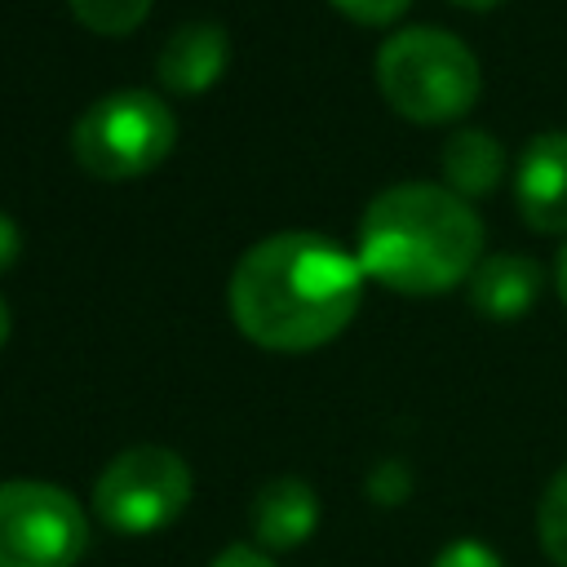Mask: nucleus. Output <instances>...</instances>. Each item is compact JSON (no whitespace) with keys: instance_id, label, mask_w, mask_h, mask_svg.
Instances as JSON below:
<instances>
[{"instance_id":"obj_1","label":"nucleus","mask_w":567,"mask_h":567,"mask_svg":"<svg viewBox=\"0 0 567 567\" xmlns=\"http://www.w3.org/2000/svg\"><path fill=\"white\" fill-rule=\"evenodd\" d=\"M363 270L315 230H279L244 248L230 270V319L266 350L301 354L332 341L359 310Z\"/></svg>"},{"instance_id":"obj_2","label":"nucleus","mask_w":567,"mask_h":567,"mask_svg":"<svg viewBox=\"0 0 567 567\" xmlns=\"http://www.w3.org/2000/svg\"><path fill=\"white\" fill-rule=\"evenodd\" d=\"M483 221L447 186H385L359 221V270L390 292L434 297L465 284L478 266Z\"/></svg>"},{"instance_id":"obj_3","label":"nucleus","mask_w":567,"mask_h":567,"mask_svg":"<svg viewBox=\"0 0 567 567\" xmlns=\"http://www.w3.org/2000/svg\"><path fill=\"white\" fill-rule=\"evenodd\" d=\"M377 84L399 115L416 124H443L461 120L478 102L483 71L470 44L452 31L403 27L377 49Z\"/></svg>"},{"instance_id":"obj_4","label":"nucleus","mask_w":567,"mask_h":567,"mask_svg":"<svg viewBox=\"0 0 567 567\" xmlns=\"http://www.w3.org/2000/svg\"><path fill=\"white\" fill-rule=\"evenodd\" d=\"M177 142L173 111L151 89H120L97 97L71 128L75 164L102 182L151 173Z\"/></svg>"},{"instance_id":"obj_5","label":"nucleus","mask_w":567,"mask_h":567,"mask_svg":"<svg viewBox=\"0 0 567 567\" xmlns=\"http://www.w3.org/2000/svg\"><path fill=\"white\" fill-rule=\"evenodd\" d=\"M190 465L159 443H137L111 456L93 483V509L111 532L146 536L182 518L190 505Z\"/></svg>"},{"instance_id":"obj_6","label":"nucleus","mask_w":567,"mask_h":567,"mask_svg":"<svg viewBox=\"0 0 567 567\" xmlns=\"http://www.w3.org/2000/svg\"><path fill=\"white\" fill-rule=\"evenodd\" d=\"M89 549L80 501L40 478L0 483V567H75Z\"/></svg>"},{"instance_id":"obj_7","label":"nucleus","mask_w":567,"mask_h":567,"mask_svg":"<svg viewBox=\"0 0 567 567\" xmlns=\"http://www.w3.org/2000/svg\"><path fill=\"white\" fill-rule=\"evenodd\" d=\"M514 199L532 230L558 235L567 230V133H536L514 173Z\"/></svg>"},{"instance_id":"obj_8","label":"nucleus","mask_w":567,"mask_h":567,"mask_svg":"<svg viewBox=\"0 0 567 567\" xmlns=\"http://www.w3.org/2000/svg\"><path fill=\"white\" fill-rule=\"evenodd\" d=\"M226 58H230V35L217 22H182L164 40L155 71L173 93H204L226 71Z\"/></svg>"},{"instance_id":"obj_9","label":"nucleus","mask_w":567,"mask_h":567,"mask_svg":"<svg viewBox=\"0 0 567 567\" xmlns=\"http://www.w3.org/2000/svg\"><path fill=\"white\" fill-rule=\"evenodd\" d=\"M540 266L523 252H492L474 266L470 275V306L487 319H518L532 310V301L540 297Z\"/></svg>"},{"instance_id":"obj_10","label":"nucleus","mask_w":567,"mask_h":567,"mask_svg":"<svg viewBox=\"0 0 567 567\" xmlns=\"http://www.w3.org/2000/svg\"><path fill=\"white\" fill-rule=\"evenodd\" d=\"M319 523V501L306 478H270L252 496V536L261 549H292L301 545Z\"/></svg>"},{"instance_id":"obj_11","label":"nucleus","mask_w":567,"mask_h":567,"mask_svg":"<svg viewBox=\"0 0 567 567\" xmlns=\"http://www.w3.org/2000/svg\"><path fill=\"white\" fill-rule=\"evenodd\" d=\"M443 182L447 190H456L461 199L465 195H487L496 190L501 173H505V151L501 142L487 133V128H456L447 142H443Z\"/></svg>"},{"instance_id":"obj_12","label":"nucleus","mask_w":567,"mask_h":567,"mask_svg":"<svg viewBox=\"0 0 567 567\" xmlns=\"http://www.w3.org/2000/svg\"><path fill=\"white\" fill-rule=\"evenodd\" d=\"M536 536H540V549L549 554V563L567 567V465L549 478V487H545V496H540Z\"/></svg>"},{"instance_id":"obj_13","label":"nucleus","mask_w":567,"mask_h":567,"mask_svg":"<svg viewBox=\"0 0 567 567\" xmlns=\"http://www.w3.org/2000/svg\"><path fill=\"white\" fill-rule=\"evenodd\" d=\"M71 9L97 35H128L151 13V0H71Z\"/></svg>"},{"instance_id":"obj_14","label":"nucleus","mask_w":567,"mask_h":567,"mask_svg":"<svg viewBox=\"0 0 567 567\" xmlns=\"http://www.w3.org/2000/svg\"><path fill=\"white\" fill-rule=\"evenodd\" d=\"M434 567H505V563H501V558L492 554V545H483V540H452V545L439 549Z\"/></svg>"},{"instance_id":"obj_15","label":"nucleus","mask_w":567,"mask_h":567,"mask_svg":"<svg viewBox=\"0 0 567 567\" xmlns=\"http://www.w3.org/2000/svg\"><path fill=\"white\" fill-rule=\"evenodd\" d=\"M346 18H354V22H368V27H385V22H394L412 0H332Z\"/></svg>"},{"instance_id":"obj_16","label":"nucleus","mask_w":567,"mask_h":567,"mask_svg":"<svg viewBox=\"0 0 567 567\" xmlns=\"http://www.w3.org/2000/svg\"><path fill=\"white\" fill-rule=\"evenodd\" d=\"M208 567H275V558L266 549H257V545H230Z\"/></svg>"},{"instance_id":"obj_17","label":"nucleus","mask_w":567,"mask_h":567,"mask_svg":"<svg viewBox=\"0 0 567 567\" xmlns=\"http://www.w3.org/2000/svg\"><path fill=\"white\" fill-rule=\"evenodd\" d=\"M18 252H22V230H18V221L0 208V270H9V266L18 261Z\"/></svg>"},{"instance_id":"obj_18","label":"nucleus","mask_w":567,"mask_h":567,"mask_svg":"<svg viewBox=\"0 0 567 567\" xmlns=\"http://www.w3.org/2000/svg\"><path fill=\"white\" fill-rule=\"evenodd\" d=\"M554 279H558V292H563V301H567V244H563V252H558V270H554Z\"/></svg>"},{"instance_id":"obj_19","label":"nucleus","mask_w":567,"mask_h":567,"mask_svg":"<svg viewBox=\"0 0 567 567\" xmlns=\"http://www.w3.org/2000/svg\"><path fill=\"white\" fill-rule=\"evenodd\" d=\"M9 328H13V315H9V306H4V297H0V346L9 341Z\"/></svg>"},{"instance_id":"obj_20","label":"nucleus","mask_w":567,"mask_h":567,"mask_svg":"<svg viewBox=\"0 0 567 567\" xmlns=\"http://www.w3.org/2000/svg\"><path fill=\"white\" fill-rule=\"evenodd\" d=\"M456 4H465V9H492V4H501V0H456Z\"/></svg>"}]
</instances>
